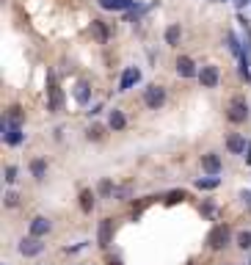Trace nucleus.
Segmentation results:
<instances>
[{"mask_svg": "<svg viewBox=\"0 0 251 265\" xmlns=\"http://www.w3.org/2000/svg\"><path fill=\"white\" fill-rule=\"evenodd\" d=\"M218 80H221V72H218L216 64H207V66L199 69V83H202L204 89H216Z\"/></svg>", "mask_w": 251, "mask_h": 265, "instance_id": "5", "label": "nucleus"}, {"mask_svg": "<svg viewBox=\"0 0 251 265\" xmlns=\"http://www.w3.org/2000/svg\"><path fill=\"white\" fill-rule=\"evenodd\" d=\"M202 168L207 171V174H221L223 163H221V158H218L216 152H207V155H202Z\"/></svg>", "mask_w": 251, "mask_h": 265, "instance_id": "11", "label": "nucleus"}, {"mask_svg": "<svg viewBox=\"0 0 251 265\" xmlns=\"http://www.w3.org/2000/svg\"><path fill=\"white\" fill-rule=\"evenodd\" d=\"M182 199H185V194H182V191H174V194H168L166 204H177V202H182Z\"/></svg>", "mask_w": 251, "mask_h": 265, "instance_id": "28", "label": "nucleus"}, {"mask_svg": "<svg viewBox=\"0 0 251 265\" xmlns=\"http://www.w3.org/2000/svg\"><path fill=\"white\" fill-rule=\"evenodd\" d=\"M20 254L22 257H39L44 251V243H42V237H36V235H28V237H22L20 240Z\"/></svg>", "mask_w": 251, "mask_h": 265, "instance_id": "4", "label": "nucleus"}, {"mask_svg": "<svg viewBox=\"0 0 251 265\" xmlns=\"http://www.w3.org/2000/svg\"><path fill=\"white\" fill-rule=\"evenodd\" d=\"M61 105H63V94H61V89L53 83L50 86V111H61Z\"/></svg>", "mask_w": 251, "mask_h": 265, "instance_id": "16", "label": "nucleus"}, {"mask_svg": "<svg viewBox=\"0 0 251 265\" xmlns=\"http://www.w3.org/2000/svg\"><path fill=\"white\" fill-rule=\"evenodd\" d=\"M97 194L105 196V199L116 194V185H113V180H102V182H99V185H97Z\"/></svg>", "mask_w": 251, "mask_h": 265, "instance_id": "23", "label": "nucleus"}, {"mask_svg": "<svg viewBox=\"0 0 251 265\" xmlns=\"http://www.w3.org/2000/svg\"><path fill=\"white\" fill-rule=\"evenodd\" d=\"M180 39H182V28L180 25H168L166 28V44H171V47H177V44H180Z\"/></svg>", "mask_w": 251, "mask_h": 265, "instance_id": "17", "label": "nucleus"}, {"mask_svg": "<svg viewBox=\"0 0 251 265\" xmlns=\"http://www.w3.org/2000/svg\"><path fill=\"white\" fill-rule=\"evenodd\" d=\"M22 138H25V132L20 130V125L3 122V141H6L8 147H17V144H22Z\"/></svg>", "mask_w": 251, "mask_h": 265, "instance_id": "6", "label": "nucleus"}, {"mask_svg": "<svg viewBox=\"0 0 251 265\" xmlns=\"http://www.w3.org/2000/svg\"><path fill=\"white\" fill-rule=\"evenodd\" d=\"M226 119H229L232 125H243L246 119H249V102L243 97H235L229 102V111H226Z\"/></svg>", "mask_w": 251, "mask_h": 265, "instance_id": "3", "label": "nucleus"}, {"mask_svg": "<svg viewBox=\"0 0 251 265\" xmlns=\"http://www.w3.org/2000/svg\"><path fill=\"white\" fill-rule=\"evenodd\" d=\"M31 174H33V180H44V177H47V161L33 158V161H31Z\"/></svg>", "mask_w": 251, "mask_h": 265, "instance_id": "14", "label": "nucleus"}, {"mask_svg": "<svg viewBox=\"0 0 251 265\" xmlns=\"http://www.w3.org/2000/svg\"><path fill=\"white\" fill-rule=\"evenodd\" d=\"M226 149H229L232 155H243L246 152V138L237 135V132H232L229 138H226Z\"/></svg>", "mask_w": 251, "mask_h": 265, "instance_id": "12", "label": "nucleus"}, {"mask_svg": "<svg viewBox=\"0 0 251 265\" xmlns=\"http://www.w3.org/2000/svg\"><path fill=\"white\" fill-rule=\"evenodd\" d=\"M113 240V221L111 218H102L99 221V230H97V243L102 246V249H108Z\"/></svg>", "mask_w": 251, "mask_h": 265, "instance_id": "7", "label": "nucleus"}, {"mask_svg": "<svg viewBox=\"0 0 251 265\" xmlns=\"http://www.w3.org/2000/svg\"><path fill=\"white\" fill-rule=\"evenodd\" d=\"M97 3L105 11H125V8L133 6V0H97Z\"/></svg>", "mask_w": 251, "mask_h": 265, "instance_id": "13", "label": "nucleus"}, {"mask_svg": "<svg viewBox=\"0 0 251 265\" xmlns=\"http://www.w3.org/2000/svg\"><path fill=\"white\" fill-rule=\"evenodd\" d=\"M163 102H166V89L157 83L147 86L144 89V105H147L149 111H157V108H163Z\"/></svg>", "mask_w": 251, "mask_h": 265, "instance_id": "2", "label": "nucleus"}, {"mask_svg": "<svg viewBox=\"0 0 251 265\" xmlns=\"http://www.w3.org/2000/svg\"><path fill=\"white\" fill-rule=\"evenodd\" d=\"M138 80H141V69L138 66H127L125 75H122V80H119V91H130L133 83H138Z\"/></svg>", "mask_w": 251, "mask_h": 265, "instance_id": "8", "label": "nucleus"}, {"mask_svg": "<svg viewBox=\"0 0 251 265\" xmlns=\"http://www.w3.org/2000/svg\"><path fill=\"white\" fill-rule=\"evenodd\" d=\"M94 199H97V196L91 194L89 188L80 191V210H83V213H91V210H94Z\"/></svg>", "mask_w": 251, "mask_h": 265, "instance_id": "19", "label": "nucleus"}, {"mask_svg": "<svg viewBox=\"0 0 251 265\" xmlns=\"http://www.w3.org/2000/svg\"><path fill=\"white\" fill-rule=\"evenodd\" d=\"M91 31L97 33L99 42H108V36H111V33H108V28H105V22H102V20H94V22H91Z\"/></svg>", "mask_w": 251, "mask_h": 265, "instance_id": "22", "label": "nucleus"}, {"mask_svg": "<svg viewBox=\"0 0 251 265\" xmlns=\"http://www.w3.org/2000/svg\"><path fill=\"white\" fill-rule=\"evenodd\" d=\"M240 199H243V204L251 210V194H249V191H243V194H240Z\"/></svg>", "mask_w": 251, "mask_h": 265, "instance_id": "30", "label": "nucleus"}, {"mask_svg": "<svg viewBox=\"0 0 251 265\" xmlns=\"http://www.w3.org/2000/svg\"><path fill=\"white\" fill-rule=\"evenodd\" d=\"M177 75L180 77H199V69H196V64L190 61L188 56H180L177 58Z\"/></svg>", "mask_w": 251, "mask_h": 265, "instance_id": "10", "label": "nucleus"}, {"mask_svg": "<svg viewBox=\"0 0 251 265\" xmlns=\"http://www.w3.org/2000/svg\"><path fill=\"white\" fill-rule=\"evenodd\" d=\"M50 230H53V221L44 216H36L33 221H31V235H36V237H47Z\"/></svg>", "mask_w": 251, "mask_h": 265, "instance_id": "9", "label": "nucleus"}, {"mask_svg": "<svg viewBox=\"0 0 251 265\" xmlns=\"http://www.w3.org/2000/svg\"><path fill=\"white\" fill-rule=\"evenodd\" d=\"M102 135H105V130L99 125H94V127H89V130H86V138H89V141H99Z\"/></svg>", "mask_w": 251, "mask_h": 265, "instance_id": "25", "label": "nucleus"}, {"mask_svg": "<svg viewBox=\"0 0 251 265\" xmlns=\"http://www.w3.org/2000/svg\"><path fill=\"white\" fill-rule=\"evenodd\" d=\"M108 265H122V263H113V260H111V263H108Z\"/></svg>", "mask_w": 251, "mask_h": 265, "instance_id": "33", "label": "nucleus"}, {"mask_svg": "<svg viewBox=\"0 0 251 265\" xmlns=\"http://www.w3.org/2000/svg\"><path fill=\"white\" fill-rule=\"evenodd\" d=\"M6 122H11V125H20L22 122V108L20 105H11V108H8V119Z\"/></svg>", "mask_w": 251, "mask_h": 265, "instance_id": "24", "label": "nucleus"}, {"mask_svg": "<svg viewBox=\"0 0 251 265\" xmlns=\"http://www.w3.org/2000/svg\"><path fill=\"white\" fill-rule=\"evenodd\" d=\"M213 210H216V204H213V202H207V204L202 207V213H204V216H213Z\"/></svg>", "mask_w": 251, "mask_h": 265, "instance_id": "31", "label": "nucleus"}, {"mask_svg": "<svg viewBox=\"0 0 251 265\" xmlns=\"http://www.w3.org/2000/svg\"><path fill=\"white\" fill-rule=\"evenodd\" d=\"M3 204H6V207H17V204H20V194H14V191H8V194L3 196Z\"/></svg>", "mask_w": 251, "mask_h": 265, "instance_id": "26", "label": "nucleus"}, {"mask_svg": "<svg viewBox=\"0 0 251 265\" xmlns=\"http://www.w3.org/2000/svg\"><path fill=\"white\" fill-rule=\"evenodd\" d=\"M3 265H8V263H3Z\"/></svg>", "mask_w": 251, "mask_h": 265, "instance_id": "35", "label": "nucleus"}, {"mask_svg": "<svg viewBox=\"0 0 251 265\" xmlns=\"http://www.w3.org/2000/svg\"><path fill=\"white\" fill-rule=\"evenodd\" d=\"M235 246L237 249H243V251H249L251 249V230H240L235 235Z\"/></svg>", "mask_w": 251, "mask_h": 265, "instance_id": "18", "label": "nucleus"}, {"mask_svg": "<svg viewBox=\"0 0 251 265\" xmlns=\"http://www.w3.org/2000/svg\"><path fill=\"white\" fill-rule=\"evenodd\" d=\"M249 265H251V260H249Z\"/></svg>", "mask_w": 251, "mask_h": 265, "instance_id": "34", "label": "nucleus"}, {"mask_svg": "<svg viewBox=\"0 0 251 265\" xmlns=\"http://www.w3.org/2000/svg\"><path fill=\"white\" fill-rule=\"evenodd\" d=\"M89 94H91L89 83H86V80H80V83H77V89H75V99L80 105H86V102H89Z\"/></svg>", "mask_w": 251, "mask_h": 265, "instance_id": "21", "label": "nucleus"}, {"mask_svg": "<svg viewBox=\"0 0 251 265\" xmlns=\"http://www.w3.org/2000/svg\"><path fill=\"white\" fill-rule=\"evenodd\" d=\"M232 243V230H229V224H216L213 230H210V235H207V246L213 251H221V249H226V246Z\"/></svg>", "mask_w": 251, "mask_h": 265, "instance_id": "1", "label": "nucleus"}, {"mask_svg": "<svg viewBox=\"0 0 251 265\" xmlns=\"http://www.w3.org/2000/svg\"><path fill=\"white\" fill-rule=\"evenodd\" d=\"M108 125H111L113 130H125V125H127L125 113H122V111H116V108H113V111H111V119H108Z\"/></svg>", "mask_w": 251, "mask_h": 265, "instance_id": "20", "label": "nucleus"}, {"mask_svg": "<svg viewBox=\"0 0 251 265\" xmlns=\"http://www.w3.org/2000/svg\"><path fill=\"white\" fill-rule=\"evenodd\" d=\"M218 185H221V177H218V174L199 177V180H196V188H199V191H213V188H218Z\"/></svg>", "mask_w": 251, "mask_h": 265, "instance_id": "15", "label": "nucleus"}, {"mask_svg": "<svg viewBox=\"0 0 251 265\" xmlns=\"http://www.w3.org/2000/svg\"><path fill=\"white\" fill-rule=\"evenodd\" d=\"M130 194H133V188H130V185H125V188H116V194H113V196H116V199H127Z\"/></svg>", "mask_w": 251, "mask_h": 265, "instance_id": "29", "label": "nucleus"}, {"mask_svg": "<svg viewBox=\"0 0 251 265\" xmlns=\"http://www.w3.org/2000/svg\"><path fill=\"white\" fill-rule=\"evenodd\" d=\"M246 3H249V0H235V6L240 8V6H246Z\"/></svg>", "mask_w": 251, "mask_h": 265, "instance_id": "32", "label": "nucleus"}, {"mask_svg": "<svg viewBox=\"0 0 251 265\" xmlns=\"http://www.w3.org/2000/svg\"><path fill=\"white\" fill-rule=\"evenodd\" d=\"M3 180H6L8 185H14L17 182V166H6V177H3Z\"/></svg>", "mask_w": 251, "mask_h": 265, "instance_id": "27", "label": "nucleus"}]
</instances>
